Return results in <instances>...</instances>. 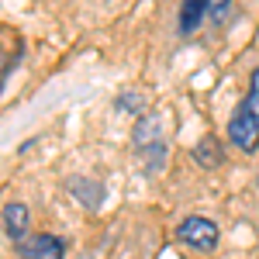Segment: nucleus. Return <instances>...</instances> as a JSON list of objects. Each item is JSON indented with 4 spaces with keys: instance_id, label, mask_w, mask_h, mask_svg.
<instances>
[{
    "instance_id": "obj_1",
    "label": "nucleus",
    "mask_w": 259,
    "mask_h": 259,
    "mask_svg": "<svg viewBox=\"0 0 259 259\" xmlns=\"http://www.w3.org/2000/svg\"><path fill=\"white\" fill-rule=\"evenodd\" d=\"M228 139L239 145L242 152H256L259 145V66L249 76V94L239 104L235 118L228 121Z\"/></svg>"
},
{
    "instance_id": "obj_2",
    "label": "nucleus",
    "mask_w": 259,
    "mask_h": 259,
    "mask_svg": "<svg viewBox=\"0 0 259 259\" xmlns=\"http://www.w3.org/2000/svg\"><path fill=\"white\" fill-rule=\"evenodd\" d=\"M177 239L194 245V249H200V252H211L218 245V225L207 221V218H183L180 228H177Z\"/></svg>"
},
{
    "instance_id": "obj_3",
    "label": "nucleus",
    "mask_w": 259,
    "mask_h": 259,
    "mask_svg": "<svg viewBox=\"0 0 259 259\" xmlns=\"http://www.w3.org/2000/svg\"><path fill=\"white\" fill-rule=\"evenodd\" d=\"M135 145H139V152L145 156L149 169L162 166V132H159V118H145V121H142L139 132H135Z\"/></svg>"
},
{
    "instance_id": "obj_4",
    "label": "nucleus",
    "mask_w": 259,
    "mask_h": 259,
    "mask_svg": "<svg viewBox=\"0 0 259 259\" xmlns=\"http://www.w3.org/2000/svg\"><path fill=\"white\" fill-rule=\"evenodd\" d=\"M66 245L56 235H28L21 239V259H62Z\"/></svg>"
},
{
    "instance_id": "obj_5",
    "label": "nucleus",
    "mask_w": 259,
    "mask_h": 259,
    "mask_svg": "<svg viewBox=\"0 0 259 259\" xmlns=\"http://www.w3.org/2000/svg\"><path fill=\"white\" fill-rule=\"evenodd\" d=\"M4 225H7V235H11V239H21V235L28 232V207L18 204V200L7 204V207H4Z\"/></svg>"
},
{
    "instance_id": "obj_6",
    "label": "nucleus",
    "mask_w": 259,
    "mask_h": 259,
    "mask_svg": "<svg viewBox=\"0 0 259 259\" xmlns=\"http://www.w3.org/2000/svg\"><path fill=\"white\" fill-rule=\"evenodd\" d=\"M204 14H207V0H190V4L180 11V31H183V35H190Z\"/></svg>"
},
{
    "instance_id": "obj_7",
    "label": "nucleus",
    "mask_w": 259,
    "mask_h": 259,
    "mask_svg": "<svg viewBox=\"0 0 259 259\" xmlns=\"http://www.w3.org/2000/svg\"><path fill=\"white\" fill-rule=\"evenodd\" d=\"M197 162L200 166H218L221 162V142L218 139H204L197 145Z\"/></svg>"
}]
</instances>
